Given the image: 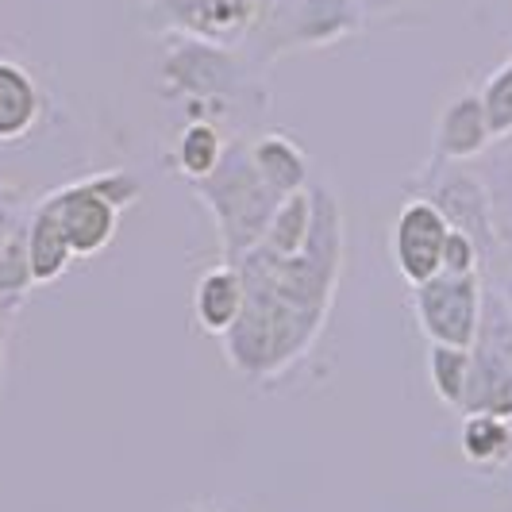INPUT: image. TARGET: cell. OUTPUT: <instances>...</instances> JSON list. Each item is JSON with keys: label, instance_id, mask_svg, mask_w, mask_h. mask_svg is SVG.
Returning a JSON list of instances; mask_svg holds the SVG:
<instances>
[{"label": "cell", "instance_id": "obj_16", "mask_svg": "<svg viewBox=\"0 0 512 512\" xmlns=\"http://www.w3.org/2000/svg\"><path fill=\"white\" fill-rule=\"evenodd\" d=\"M308 231H312V189H297L278 201L270 224H266V235H262V247L274 255H301Z\"/></svg>", "mask_w": 512, "mask_h": 512}, {"label": "cell", "instance_id": "obj_7", "mask_svg": "<svg viewBox=\"0 0 512 512\" xmlns=\"http://www.w3.org/2000/svg\"><path fill=\"white\" fill-rule=\"evenodd\" d=\"M166 81H174V89L197 97V101H208V97H220L224 89H231L235 62L216 43L189 39L185 47H178V51L166 58Z\"/></svg>", "mask_w": 512, "mask_h": 512}, {"label": "cell", "instance_id": "obj_17", "mask_svg": "<svg viewBox=\"0 0 512 512\" xmlns=\"http://www.w3.org/2000/svg\"><path fill=\"white\" fill-rule=\"evenodd\" d=\"M362 24V8L355 0H301L297 39L301 43H335L339 35Z\"/></svg>", "mask_w": 512, "mask_h": 512}, {"label": "cell", "instance_id": "obj_5", "mask_svg": "<svg viewBox=\"0 0 512 512\" xmlns=\"http://www.w3.org/2000/svg\"><path fill=\"white\" fill-rule=\"evenodd\" d=\"M447 231H451V224L443 220V212L428 197H416L401 208V216L393 224V258H397V270L412 285L439 274Z\"/></svg>", "mask_w": 512, "mask_h": 512}, {"label": "cell", "instance_id": "obj_14", "mask_svg": "<svg viewBox=\"0 0 512 512\" xmlns=\"http://www.w3.org/2000/svg\"><path fill=\"white\" fill-rule=\"evenodd\" d=\"M251 162H255V170L262 174V181H266L278 197H289V193L305 189L308 158L293 139H285V135H262V139L251 143Z\"/></svg>", "mask_w": 512, "mask_h": 512}, {"label": "cell", "instance_id": "obj_3", "mask_svg": "<svg viewBox=\"0 0 512 512\" xmlns=\"http://www.w3.org/2000/svg\"><path fill=\"white\" fill-rule=\"evenodd\" d=\"M486 285L478 274H443L416 285V320L432 343L474 347Z\"/></svg>", "mask_w": 512, "mask_h": 512}, {"label": "cell", "instance_id": "obj_2", "mask_svg": "<svg viewBox=\"0 0 512 512\" xmlns=\"http://www.w3.org/2000/svg\"><path fill=\"white\" fill-rule=\"evenodd\" d=\"M193 185H197V197L208 205V212L216 216L224 266H235L251 247L262 243L266 224H270L282 197L255 170L251 147H228L220 166L208 178L193 181Z\"/></svg>", "mask_w": 512, "mask_h": 512}, {"label": "cell", "instance_id": "obj_23", "mask_svg": "<svg viewBox=\"0 0 512 512\" xmlns=\"http://www.w3.org/2000/svg\"><path fill=\"white\" fill-rule=\"evenodd\" d=\"M93 185H97L116 208H128L131 201L143 193V185L131 178L128 170H108V174H101V178H93Z\"/></svg>", "mask_w": 512, "mask_h": 512}, {"label": "cell", "instance_id": "obj_20", "mask_svg": "<svg viewBox=\"0 0 512 512\" xmlns=\"http://www.w3.org/2000/svg\"><path fill=\"white\" fill-rule=\"evenodd\" d=\"M31 285H35V274H31V262H27V239L24 228H20L0 247V312L8 316L27 297Z\"/></svg>", "mask_w": 512, "mask_h": 512}, {"label": "cell", "instance_id": "obj_19", "mask_svg": "<svg viewBox=\"0 0 512 512\" xmlns=\"http://www.w3.org/2000/svg\"><path fill=\"white\" fill-rule=\"evenodd\" d=\"M428 378L443 405L459 409L466 378H470V347H451V343H432L428 351Z\"/></svg>", "mask_w": 512, "mask_h": 512}, {"label": "cell", "instance_id": "obj_21", "mask_svg": "<svg viewBox=\"0 0 512 512\" xmlns=\"http://www.w3.org/2000/svg\"><path fill=\"white\" fill-rule=\"evenodd\" d=\"M482 97V112H486V124L493 131V139H509L512 135V58L493 70L486 81V89L478 93Z\"/></svg>", "mask_w": 512, "mask_h": 512}, {"label": "cell", "instance_id": "obj_4", "mask_svg": "<svg viewBox=\"0 0 512 512\" xmlns=\"http://www.w3.org/2000/svg\"><path fill=\"white\" fill-rule=\"evenodd\" d=\"M47 205L54 208L58 224H62V235L70 243L74 258H89L101 255L104 247L112 243L116 235V220H120V208L104 197L101 189L89 181H77V185H66L47 197Z\"/></svg>", "mask_w": 512, "mask_h": 512}, {"label": "cell", "instance_id": "obj_24", "mask_svg": "<svg viewBox=\"0 0 512 512\" xmlns=\"http://www.w3.org/2000/svg\"><path fill=\"white\" fill-rule=\"evenodd\" d=\"M16 212H20V193L16 189H8V185H0V247L16 235Z\"/></svg>", "mask_w": 512, "mask_h": 512}, {"label": "cell", "instance_id": "obj_27", "mask_svg": "<svg viewBox=\"0 0 512 512\" xmlns=\"http://www.w3.org/2000/svg\"><path fill=\"white\" fill-rule=\"evenodd\" d=\"M0 370H4V312H0Z\"/></svg>", "mask_w": 512, "mask_h": 512}, {"label": "cell", "instance_id": "obj_26", "mask_svg": "<svg viewBox=\"0 0 512 512\" xmlns=\"http://www.w3.org/2000/svg\"><path fill=\"white\" fill-rule=\"evenodd\" d=\"M497 293L505 297V305H509V312H512V270L505 274V278H501V289H497Z\"/></svg>", "mask_w": 512, "mask_h": 512}, {"label": "cell", "instance_id": "obj_12", "mask_svg": "<svg viewBox=\"0 0 512 512\" xmlns=\"http://www.w3.org/2000/svg\"><path fill=\"white\" fill-rule=\"evenodd\" d=\"M39 112H43L39 85L31 81L24 66L0 58V143L24 139L27 131L35 128Z\"/></svg>", "mask_w": 512, "mask_h": 512}, {"label": "cell", "instance_id": "obj_13", "mask_svg": "<svg viewBox=\"0 0 512 512\" xmlns=\"http://www.w3.org/2000/svg\"><path fill=\"white\" fill-rule=\"evenodd\" d=\"M24 239H27V262H31L35 285L58 282L66 274L74 251H70V243L62 235V224H58V216H54V208L47 201L31 212V224L24 228Z\"/></svg>", "mask_w": 512, "mask_h": 512}, {"label": "cell", "instance_id": "obj_6", "mask_svg": "<svg viewBox=\"0 0 512 512\" xmlns=\"http://www.w3.org/2000/svg\"><path fill=\"white\" fill-rule=\"evenodd\" d=\"M428 201L443 212V220H447L451 228L474 239L482 262H489V258L497 255L501 239H497V224H493V208H489V193H486V185H482V178H474V174H466V170L447 174V178L432 189Z\"/></svg>", "mask_w": 512, "mask_h": 512}, {"label": "cell", "instance_id": "obj_10", "mask_svg": "<svg viewBox=\"0 0 512 512\" xmlns=\"http://www.w3.org/2000/svg\"><path fill=\"white\" fill-rule=\"evenodd\" d=\"M459 409L462 416L489 412V416L512 420V359L486 347H470V378H466Z\"/></svg>", "mask_w": 512, "mask_h": 512}, {"label": "cell", "instance_id": "obj_15", "mask_svg": "<svg viewBox=\"0 0 512 512\" xmlns=\"http://www.w3.org/2000/svg\"><path fill=\"white\" fill-rule=\"evenodd\" d=\"M459 447L474 466H486V470L505 466V462L512 459V420L489 416V412H470V416H462Z\"/></svg>", "mask_w": 512, "mask_h": 512}, {"label": "cell", "instance_id": "obj_1", "mask_svg": "<svg viewBox=\"0 0 512 512\" xmlns=\"http://www.w3.org/2000/svg\"><path fill=\"white\" fill-rule=\"evenodd\" d=\"M343 262V216L328 189H312V231L301 255H274L262 243L235 262L243 312L224 335L228 359L247 378H270L301 359L332 308Z\"/></svg>", "mask_w": 512, "mask_h": 512}, {"label": "cell", "instance_id": "obj_18", "mask_svg": "<svg viewBox=\"0 0 512 512\" xmlns=\"http://www.w3.org/2000/svg\"><path fill=\"white\" fill-rule=\"evenodd\" d=\"M224 151H228V147H224V139H220L216 124H208V120H193L189 128L181 131V139H178L181 174H185L189 181L208 178V174L220 166Z\"/></svg>", "mask_w": 512, "mask_h": 512}, {"label": "cell", "instance_id": "obj_25", "mask_svg": "<svg viewBox=\"0 0 512 512\" xmlns=\"http://www.w3.org/2000/svg\"><path fill=\"white\" fill-rule=\"evenodd\" d=\"M362 12H389V8H397V0H355Z\"/></svg>", "mask_w": 512, "mask_h": 512}, {"label": "cell", "instance_id": "obj_11", "mask_svg": "<svg viewBox=\"0 0 512 512\" xmlns=\"http://www.w3.org/2000/svg\"><path fill=\"white\" fill-rule=\"evenodd\" d=\"M193 312H197V324L208 335H228L231 324L243 312V278H239V270L235 266L208 270L205 278L197 282V293H193Z\"/></svg>", "mask_w": 512, "mask_h": 512}, {"label": "cell", "instance_id": "obj_8", "mask_svg": "<svg viewBox=\"0 0 512 512\" xmlns=\"http://www.w3.org/2000/svg\"><path fill=\"white\" fill-rule=\"evenodd\" d=\"M262 0H158V8L185 27L189 35L208 39V43H228L239 39L247 24L255 20Z\"/></svg>", "mask_w": 512, "mask_h": 512}, {"label": "cell", "instance_id": "obj_9", "mask_svg": "<svg viewBox=\"0 0 512 512\" xmlns=\"http://www.w3.org/2000/svg\"><path fill=\"white\" fill-rule=\"evenodd\" d=\"M493 147V131L482 112V97L478 93H462L443 108L436 128V151L447 162H470L478 154Z\"/></svg>", "mask_w": 512, "mask_h": 512}, {"label": "cell", "instance_id": "obj_22", "mask_svg": "<svg viewBox=\"0 0 512 512\" xmlns=\"http://www.w3.org/2000/svg\"><path fill=\"white\" fill-rule=\"evenodd\" d=\"M478 266H482V255H478L474 239H470V235H462V231H455V228L447 231L439 270H443V274H478Z\"/></svg>", "mask_w": 512, "mask_h": 512}]
</instances>
